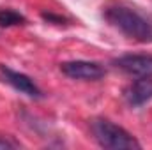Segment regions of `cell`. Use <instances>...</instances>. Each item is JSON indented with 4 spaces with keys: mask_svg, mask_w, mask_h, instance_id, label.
Masks as SVG:
<instances>
[{
    "mask_svg": "<svg viewBox=\"0 0 152 150\" xmlns=\"http://www.w3.org/2000/svg\"><path fill=\"white\" fill-rule=\"evenodd\" d=\"M0 73L4 76V79L12 88H16L18 92H21V94H25L28 97H41L42 92H41V88H39L37 85L34 83V79L30 76L23 74V73H18V71L11 69L7 66H0Z\"/></svg>",
    "mask_w": 152,
    "mask_h": 150,
    "instance_id": "5b68a950",
    "label": "cell"
},
{
    "mask_svg": "<svg viewBox=\"0 0 152 150\" xmlns=\"http://www.w3.org/2000/svg\"><path fill=\"white\" fill-rule=\"evenodd\" d=\"M60 71L67 78L73 79H85V81H96L101 79L106 74L104 67L96 64V62H88V60H69L60 64Z\"/></svg>",
    "mask_w": 152,
    "mask_h": 150,
    "instance_id": "3957f363",
    "label": "cell"
},
{
    "mask_svg": "<svg viewBox=\"0 0 152 150\" xmlns=\"http://www.w3.org/2000/svg\"><path fill=\"white\" fill-rule=\"evenodd\" d=\"M92 134L96 141L103 149H113V150H126V149H140V143L136 138L127 133L124 127L117 125L106 118H96L90 122Z\"/></svg>",
    "mask_w": 152,
    "mask_h": 150,
    "instance_id": "7a4b0ae2",
    "label": "cell"
},
{
    "mask_svg": "<svg viewBox=\"0 0 152 150\" xmlns=\"http://www.w3.org/2000/svg\"><path fill=\"white\" fill-rule=\"evenodd\" d=\"M115 66L131 76H152V55H124L115 60Z\"/></svg>",
    "mask_w": 152,
    "mask_h": 150,
    "instance_id": "277c9868",
    "label": "cell"
},
{
    "mask_svg": "<svg viewBox=\"0 0 152 150\" xmlns=\"http://www.w3.org/2000/svg\"><path fill=\"white\" fill-rule=\"evenodd\" d=\"M25 23V18L18 12V11H14V9H9V7H5V9H0V27H16V25H23Z\"/></svg>",
    "mask_w": 152,
    "mask_h": 150,
    "instance_id": "52a82bcc",
    "label": "cell"
},
{
    "mask_svg": "<svg viewBox=\"0 0 152 150\" xmlns=\"http://www.w3.org/2000/svg\"><path fill=\"white\" fill-rule=\"evenodd\" d=\"M12 147H14V143H11L5 138H0V149H12Z\"/></svg>",
    "mask_w": 152,
    "mask_h": 150,
    "instance_id": "ba28073f",
    "label": "cell"
},
{
    "mask_svg": "<svg viewBox=\"0 0 152 150\" xmlns=\"http://www.w3.org/2000/svg\"><path fill=\"white\" fill-rule=\"evenodd\" d=\"M104 18L127 37L140 42H152V21L136 9L127 5H110L104 11Z\"/></svg>",
    "mask_w": 152,
    "mask_h": 150,
    "instance_id": "6da1fadb",
    "label": "cell"
},
{
    "mask_svg": "<svg viewBox=\"0 0 152 150\" xmlns=\"http://www.w3.org/2000/svg\"><path fill=\"white\" fill-rule=\"evenodd\" d=\"M126 101L131 106H142L152 99V76H145L131 83L126 90Z\"/></svg>",
    "mask_w": 152,
    "mask_h": 150,
    "instance_id": "8992f818",
    "label": "cell"
}]
</instances>
